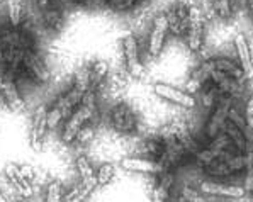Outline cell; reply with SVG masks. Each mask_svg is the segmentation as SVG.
Returning <instances> with one entry per match:
<instances>
[{"label": "cell", "mask_w": 253, "mask_h": 202, "mask_svg": "<svg viewBox=\"0 0 253 202\" xmlns=\"http://www.w3.org/2000/svg\"><path fill=\"white\" fill-rule=\"evenodd\" d=\"M204 14L197 5H192L189 10V26H187V46L192 53H199L204 42Z\"/></svg>", "instance_id": "1"}, {"label": "cell", "mask_w": 253, "mask_h": 202, "mask_svg": "<svg viewBox=\"0 0 253 202\" xmlns=\"http://www.w3.org/2000/svg\"><path fill=\"white\" fill-rule=\"evenodd\" d=\"M109 121H111V126L121 134H133L138 127V118L127 104H118L112 107L109 112Z\"/></svg>", "instance_id": "2"}, {"label": "cell", "mask_w": 253, "mask_h": 202, "mask_svg": "<svg viewBox=\"0 0 253 202\" xmlns=\"http://www.w3.org/2000/svg\"><path fill=\"white\" fill-rule=\"evenodd\" d=\"M93 114H95V106L80 102V106L75 109V112L70 116L67 124H65L63 134H61L63 143H73V141H75L77 133L82 129V126H85V124H87V121H90Z\"/></svg>", "instance_id": "3"}, {"label": "cell", "mask_w": 253, "mask_h": 202, "mask_svg": "<svg viewBox=\"0 0 253 202\" xmlns=\"http://www.w3.org/2000/svg\"><path fill=\"white\" fill-rule=\"evenodd\" d=\"M153 90L155 94L162 99L169 100V102H173L177 106H182L185 109H194L196 107V99L185 90H180V88H175L172 85H167V83H155L153 85Z\"/></svg>", "instance_id": "4"}, {"label": "cell", "mask_w": 253, "mask_h": 202, "mask_svg": "<svg viewBox=\"0 0 253 202\" xmlns=\"http://www.w3.org/2000/svg\"><path fill=\"white\" fill-rule=\"evenodd\" d=\"M189 10H190V7L184 2L173 3V5L167 10L165 17H167V22H169V29L172 31L175 36H182V34L187 33Z\"/></svg>", "instance_id": "5"}, {"label": "cell", "mask_w": 253, "mask_h": 202, "mask_svg": "<svg viewBox=\"0 0 253 202\" xmlns=\"http://www.w3.org/2000/svg\"><path fill=\"white\" fill-rule=\"evenodd\" d=\"M231 107V102H223V97L219 99V102L216 104L211 119L206 124V136L209 139H214L216 136H219L224 131V126L228 122V111Z\"/></svg>", "instance_id": "6"}, {"label": "cell", "mask_w": 253, "mask_h": 202, "mask_svg": "<svg viewBox=\"0 0 253 202\" xmlns=\"http://www.w3.org/2000/svg\"><path fill=\"white\" fill-rule=\"evenodd\" d=\"M123 48H124V60H126L127 70L133 77H141L143 75V65L139 61V49H138V41H136L134 34L127 33L123 40Z\"/></svg>", "instance_id": "7"}, {"label": "cell", "mask_w": 253, "mask_h": 202, "mask_svg": "<svg viewBox=\"0 0 253 202\" xmlns=\"http://www.w3.org/2000/svg\"><path fill=\"white\" fill-rule=\"evenodd\" d=\"M167 31H169V22H167L165 14H162L153 21L150 38H148V53H150V56H158L160 54L163 42H165Z\"/></svg>", "instance_id": "8"}, {"label": "cell", "mask_w": 253, "mask_h": 202, "mask_svg": "<svg viewBox=\"0 0 253 202\" xmlns=\"http://www.w3.org/2000/svg\"><path fill=\"white\" fill-rule=\"evenodd\" d=\"M199 190L206 196L212 197H226V199H241L245 197L247 190L241 185H228V184H211V182H202Z\"/></svg>", "instance_id": "9"}, {"label": "cell", "mask_w": 253, "mask_h": 202, "mask_svg": "<svg viewBox=\"0 0 253 202\" xmlns=\"http://www.w3.org/2000/svg\"><path fill=\"white\" fill-rule=\"evenodd\" d=\"M121 166L124 170H129V172L151 173V175H160L162 172H165L162 163L158 160H150V158H141V157L124 158V160H121Z\"/></svg>", "instance_id": "10"}, {"label": "cell", "mask_w": 253, "mask_h": 202, "mask_svg": "<svg viewBox=\"0 0 253 202\" xmlns=\"http://www.w3.org/2000/svg\"><path fill=\"white\" fill-rule=\"evenodd\" d=\"M235 48L238 53V63L241 70H243L247 79H253V56H252V48L250 42L247 41V38L243 34H238L235 38Z\"/></svg>", "instance_id": "11"}, {"label": "cell", "mask_w": 253, "mask_h": 202, "mask_svg": "<svg viewBox=\"0 0 253 202\" xmlns=\"http://www.w3.org/2000/svg\"><path fill=\"white\" fill-rule=\"evenodd\" d=\"M2 94L5 99V106L12 111H22L24 109V99H22L21 92L17 88V81L9 77H3L2 83Z\"/></svg>", "instance_id": "12"}, {"label": "cell", "mask_w": 253, "mask_h": 202, "mask_svg": "<svg viewBox=\"0 0 253 202\" xmlns=\"http://www.w3.org/2000/svg\"><path fill=\"white\" fill-rule=\"evenodd\" d=\"M46 131H48V109L42 104V106L38 107L33 121V145L36 148H40V143L44 138Z\"/></svg>", "instance_id": "13"}, {"label": "cell", "mask_w": 253, "mask_h": 202, "mask_svg": "<svg viewBox=\"0 0 253 202\" xmlns=\"http://www.w3.org/2000/svg\"><path fill=\"white\" fill-rule=\"evenodd\" d=\"M209 65H211L214 70H219V72L226 73V75L233 77V79H236V80H241L245 77L240 63L236 65V61H231V60H228V58H216V60H209Z\"/></svg>", "instance_id": "14"}, {"label": "cell", "mask_w": 253, "mask_h": 202, "mask_svg": "<svg viewBox=\"0 0 253 202\" xmlns=\"http://www.w3.org/2000/svg\"><path fill=\"white\" fill-rule=\"evenodd\" d=\"M7 15H9L10 27H19L22 26V3L21 0H7Z\"/></svg>", "instance_id": "15"}, {"label": "cell", "mask_w": 253, "mask_h": 202, "mask_svg": "<svg viewBox=\"0 0 253 202\" xmlns=\"http://www.w3.org/2000/svg\"><path fill=\"white\" fill-rule=\"evenodd\" d=\"M114 175H116V165H112V163H104V165H100L95 170V178L99 187L100 185H107L114 178Z\"/></svg>", "instance_id": "16"}, {"label": "cell", "mask_w": 253, "mask_h": 202, "mask_svg": "<svg viewBox=\"0 0 253 202\" xmlns=\"http://www.w3.org/2000/svg\"><path fill=\"white\" fill-rule=\"evenodd\" d=\"M77 170H79L80 180L95 175V170H93L92 163H90V160H88L87 157H79V158H77Z\"/></svg>", "instance_id": "17"}, {"label": "cell", "mask_w": 253, "mask_h": 202, "mask_svg": "<svg viewBox=\"0 0 253 202\" xmlns=\"http://www.w3.org/2000/svg\"><path fill=\"white\" fill-rule=\"evenodd\" d=\"M212 9H214V12L219 15L221 19H224V21L231 17V14H233L231 0H214Z\"/></svg>", "instance_id": "18"}, {"label": "cell", "mask_w": 253, "mask_h": 202, "mask_svg": "<svg viewBox=\"0 0 253 202\" xmlns=\"http://www.w3.org/2000/svg\"><path fill=\"white\" fill-rule=\"evenodd\" d=\"M63 201V192H61V185L58 182H51L46 190V202H61Z\"/></svg>", "instance_id": "19"}, {"label": "cell", "mask_w": 253, "mask_h": 202, "mask_svg": "<svg viewBox=\"0 0 253 202\" xmlns=\"http://www.w3.org/2000/svg\"><path fill=\"white\" fill-rule=\"evenodd\" d=\"M92 138H93V127L88 126V124H85V126H82V129L79 131V133H77L75 141L73 143H77V145H84V143L90 141Z\"/></svg>", "instance_id": "20"}, {"label": "cell", "mask_w": 253, "mask_h": 202, "mask_svg": "<svg viewBox=\"0 0 253 202\" xmlns=\"http://www.w3.org/2000/svg\"><path fill=\"white\" fill-rule=\"evenodd\" d=\"M247 118H252L253 116V95L250 97V100H248V104H247Z\"/></svg>", "instance_id": "21"}, {"label": "cell", "mask_w": 253, "mask_h": 202, "mask_svg": "<svg viewBox=\"0 0 253 202\" xmlns=\"http://www.w3.org/2000/svg\"><path fill=\"white\" fill-rule=\"evenodd\" d=\"M0 202H10V201H9V199H7V197H5V194H3L2 190H0Z\"/></svg>", "instance_id": "22"}, {"label": "cell", "mask_w": 253, "mask_h": 202, "mask_svg": "<svg viewBox=\"0 0 253 202\" xmlns=\"http://www.w3.org/2000/svg\"><path fill=\"white\" fill-rule=\"evenodd\" d=\"M247 3H248V9H250V14L253 17V0H247Z\"/></svg>", "instance_id": "23"}, {"label": "cell", "mask_w": 253, "mask_h": 202, "mask_svg": "<svg viewBox=\"0 0 253 202\" xmlns=\"http://www.w3.org/2000/svg\"><path fill=\"white\" fill-rule=\"evenodd\" d=\"M2 83H3V77H0V92H2Z\"/></svg>", "instance_id": "24"}]
</instances>
